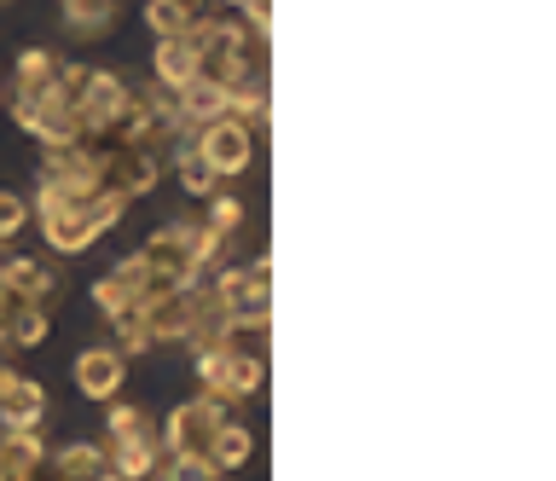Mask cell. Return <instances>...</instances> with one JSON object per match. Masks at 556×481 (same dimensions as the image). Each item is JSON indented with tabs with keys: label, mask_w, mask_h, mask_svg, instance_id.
<instances>
[{
	"label": "cell",
	"mask_w": 556,
	"mask_h": 481,
	"mask_svg": "<svg viewBox=\"0 0 556 481\" xmlns=\"http://www.w3.org/2000/svg\"><path fill=\"white\" fill-rule=\"evenodd\" d=\"M35 220H41V238L59 255H81V250H93L99 244V232L81 220V198H70V192H59L52 180H41V192H35Z\"/></svg>",
	"instance_id": "6da1fadb"
},
{
	"label": "cell",
	"mask_w": 556,
	"mask_h": 481,
	"mask_svg": "<svg viewBox=\"0 0 556 481\" xmlns=\"http://www.w3.org/2000/svg\"><path fill=\"white\" fill-rule=\"evenodd\" d=\"M226 418H238V406L232 401H208V394H198V401H186V406H174L168 412V423H163V453L168 458H191V453H208V435L226 423Z\"/></svg>",
	"instance_id": "7a4b0ae2"
},
{
	"label": "cell",
	"mask_w": 556,
	"mask_h": 481,
	"mask_svg": "<svg viewBox=\"0 0 556 481\" xmlns=\"http://www.w3.org/2000/svg\"><path fill=\"white\" fill-rule=\"evenodd\" d=\"M267 296H273V262L255 255L250 267H226L215 284H208V302L220 307L226 319H267Z\"/></svg>",
	"instance_id": "3957f363"
},
{
	"label": "cell",
	"mask_w": 556,
	"mask_h": 481,
	"mask_svg": "<svg viewBox=\"0 0 556 481\" xmlns=\"http://www.w3.org/2000/svg\"><path fill=\"white\" fill-rule=\"evenodd\" d=\"M198 157L215 168V180H238L243 168L255 163V128H250V123H232V116H220V123L198 128Z\"/></svg>",
	"instance_id": "277c9868"
},
{
	"label": "cell",
	"mask_w": 556,
	"mask_h": 481,
	"mask_svg": "<svg viewBox=\"0 0 556 481\" xmlns=\"http://www.w3.org/2000/svg\"><path fill=\"white\" fill-rule=\"evenodd\" d=\"M203 302H208V290H198V279H186V284H174L168 296L139 307V319L151 325V342H186V331L203 314Z\"/></svg>",
	"instance_id": "5b68a950"
},
{
	"label": "cell",
	"mask_w": 556,
	"mask_h": 481,
	"mask_svg": "<svg viewBox=\"0 0 556 481\" xmlns=\"http://www.w3.org/2000/svg\"><path fill=\"white\" fill-rule=\"evenodd\" d=\"M163 180V163L146 145H111L104 151V186H116L122 198H151Z\"/></svg>",
	"instance_id": "8992f818"
},
{
	"label": "cell",
	"mask_w": 556,
	"mask_h": 481,
	"mask_svg": "<svg viewBox=\"0 0 556 481\" xmlns=\"http://www.w3.org/2000/svg\"><path fill=\"white\" fill-rule=\"evenodd\" d=\"M122 383H128V354L122 349H81L76 354V389L87 401H116Z\"/></svg>",
	"instance_id": "52a82bcc"
},
{
	"label": "cell",
	"mask_w": 556,
	"mask_h": 481,
	"mask_svg": "<svg viewBox=\"0 0 556 481\" xmlns=\"http://www.w3.org/2000/svg\"><path fill=\"white\" fill-rule=\"evenodd\" d=\"M139 262L151 273H168V279H198V255H191V227H163L146 238V250H139Z\"/></svg>",
	"instance_id": "ba28073f"
},
{
	"label": "cell",
	"mask_w": 556,
	"mask_h": 481,
	"mask_svg": "<svg viewBox=\"0 0 556 481\" xmlns=\"http://www.w3.org/2000/svg\"><path fill=\"white\" fill-rule=\"evenodd\" d=\"M104 470H116L122 481H151L163 470V441L151 435V429H139V435H122L104 446Z\"/></svg>",
	"instance_id": "9c48e42d"
},
{
	"label": "cell",
	"mask_w": 556,
	"mask_h": 481,
	"mask_svg": "<svg viewBox=\"0 0 556 481\" xmlns=\"http://www.w3.org/2000/svg\"><path fill=\"white\" fill-rule=\"evenodd\" d=\"M139 279H146V262L128 255L122 267H111L104 279H93V307L104 319H122V314H139Z\"/></svg>",
	"instance_id": "30bf717a"
},
{
	"label": "cell",
	"mask_w": 556,
	"mask_h": 481,
	"mask_svg": "<svg viewBox=\"0 0 556 481\" xmlns=\"http://www.w3.org/2000/svg\"><path fill=\"white\" fill-rule=\"evenodd\" d=\"M47 464L41 429H0V481H29Z\"/></svg>",
	"instance_id": "8fae6325"
},
{
	"label": "cell",
	"mask_w": 556,
	"mask_h": 481,
	"mask_svg": "<svg viewBox=\"0 0 556 481\" xmlns=\"http://www.w3.org/2000/svg\"><path fill=\"white\" fill-rule=\"evenodd\" d=\"M151 81L168 93H180L186 81H198V47H191L186 36H168L151 47Z\"/></svg>",
	"instance_id": "7c38bea8"
},
{
	"label": "cell",
	"mask_w": 556,
	"mask_h": 481,
	"mask_svg": "<svg viewBox=\"0 0 556 481\" xmlns=\"http://www.w3.org/2000/svg\"><path fill=\"white\" fill-rule=\"evenodd\" d=\"M0 284H7L17 302H35V307H47V296L59 290V279H52L35 255H0Z\"/></svg>",
	"instance_id": "4fadbf2b"
},
{
	"label": "cell",
	"mask_w": 556,
	"mask_h": 481,
	"mask_svg": "<svg viewBox=\"0 0 556 481\" xmlns=\"http://www.w3.org/2000/svg\"><path fill=\"white\" fill-rule=\"evenodd\" d=\"M47 418V389L29 383V377H12L0 389V429H41Z\"/></svg>",
	"instance_id": "5bb4252c"
},
{
	"label": "cell",
	"mask_w": 556,
	"mask_h": 481,
	"mask_svg": "<svg viewBox=\"0 0 556 481\" xmlns=\"http://www.w3.org/2000/svg\"><path fill=\"white\" fill-rule=\"evenodd\" d=\"M59 71H64V59L52 53V47H24V53H17V64H12V93H7V99L47 93L52 81H59Z\"/></svg>",
	"instance_id": "9a60e30c"
},
{
	"label": "cell",
	"mask_w": 556,
	"mask_h": 481,
	"mask_svg": "<svg viewBox=\"0 0 556 481\" xmlns=\"http://www.w3.org/2000/svg\"><path fill=\"white\" fill-rule=\"evenodd\" d=\"M250 453H255V435H250L238 418H226L215 435H208V453H203V458L215 464L220 476H232V470H243V464H250Z\"/></svg>",
	"instance_id": "2e32d148"
},
{
	"label": "cell",
	"mask_w": 556,
	"mask_h": 481,
	"mask_svg": "<svg viewBox=\"0 0 556 481\" xmlns=\"http://www.w3.org/2000/svg\"><path fill=\"white\" fill-rule=\"evenodd\" d=\"M47 464L59 481H93L104 470V446L99 441H70V446H59V458L47 453Z\"/></svg>",
	"instance_id": "e0dca14e"
},
{
	"label": "cell",
	"mask_w": 556,
	"mask_h": 481,
	"mask_svg": "<svg viewBox=\"0 0 556 481\" xmlns=\"http://www.w3.org/2000/svg\"><path fill=\"white\" fill-rule=\"evenodd\" d=\"M174 175H180V192H186V198H215V192H220L215 168L198 157V145H191V140L180 145V157H174Z\"/></svg>",
	"instance_id": "ac0fdd59"
},
{
	"label": "cell",
	"mask_w": 556,
	"mask_h": 481,
	"mask_svg": "<svg viewBox=\"0 0 556 481\" xmlns=\"http://www.w3.org/2000/svg\"><path fill=\"white\" fill-rule=\"evenodd\" d=\"M122 210H128V198H122L116 186H93V192L81 198V220H87V227H93L99 238L122 220Z\"/></svg>",
	"instance_id": "d6986e66"
},
{
	"label": "cell",
	"mask_w": 556,
	"mask_h": 481,
	"mask_svg": "<svg viewBox=\"0 0 556 481\" xmlns=\"http://www.w3.org/2000/svg\"><path fill=\"white\" fill-rule=\"evenodd\" d=\"M59 12L76 36H99V29L116 18V0H59Z\"/></svg>",
	"instance_id": "ffe728a7"
},
{
	"label": "cell",
	"mask_w": 556,
	"mask_h": 481,
	"mask_svg": "<svg viewBox=\"0 0 556 481\" xmlns=\"http://www.w3.org/2000/svg\"><path fill=\"white\" fill-rule=\"evenodd\" d=\"M191 24H198V18H191V12H180L174 0H146V29H151L156 41H168V36H186Z\"/></svg>",
	"instance_id": "44dd1931"
},
{
	"label": "cell",
	"mask_w": 556,
	"mask_h": 481,
	"mask_svg": "<svg viewBox=\"0 0 556 481\" xmlns=\"http://www.w3.org/2000/svg\"><path fill=\"white\" fill-rule=\"evenodd\" d=\"M139 429H151L146 406H134V401H104V435H111V441L139 435Z\"/></svg>",
	"instance_id": "7402d4cb"
},
{
	"label": "cell",
	"mask_w": 556,
	"mask_h": 481,
	"mask_svg": "<svg viewBox=\"0 0 556 481\" xmlns=\"http://www.w3.org/2000/svg\"><path fill=\"white\" fill-rule=\"evenodd\" d=\"M7 331H12V349H41V342H47V307H35V302L17 307Z\"/></svg>",
	"instance_id": "603a6c76"
},
{
	"label": "cell",
	"mask_w": 556,
	"mask_h": 481,
	"mask_svg": "<svg viewBox=\"0 0 556 481\" xmlns=\"http://www.w3.org/2000/svg\"><path fill=\"white\" fill-rule=\"evenodd\" d=\"M156 476H163V481H220V470L203 453H191V458H168L163 453V470H156Z\"/></svg>",
	"instance_id": "cb8c5ba5"
},
{
	"label": "cell",
	"mask_w": 556,
	"mask_h": 481,
	"mask_svg": "<svg viewBox=\"0 0 556 481\" xmlns=\"http://www.w3.org/2000/svg\"><path fill=\"white\" fill-rule=\"evenodd\" d=\"M203 203H208V220H203L208 232L232 238V232L243 227V203H238V198H220V192H215V198H203Z\"/></svg>",
	"instance_id": "d4e9b609"
},
{
	"label": "cell",
	"mask_w": 556,
	"mask_h": 481,
	"mask_svg": "<svg viewBox=\"0 0 556 481\" xmlns=\"http://www.w3.org/2000/svg\"><path fill=\"white\" fill-rule=\"evenodd\" d=\"M111 325H116V337H122V354H146L151 349V325L139 319V314H122Z\"/></svg>",
	"instance_id": "484cf974"
},
{
	"label": "cell",
	"mask_w": 556,
	"mask_h": 481,
	"mask_svg": "<svg viewBox=\"0 0 556 481\" xmlns=\"http://www.w3.org/2000/svg\"><path fill=\"white\" fill-rule=\"evenodd\" d=\"M24 220H29V203L17 192H0V244H7L12 232H24Z\"/></svg>",
	"instance_id": "4316f807"
},
{
	"label": "cell",
	"mask_w": 556,
	"mask_h": 481,
	"mask_svg": "<svg viewBox=\"0 0 556 481\" xmlns=\"http://www.w3.org/2000/svg\"><path fill=\"white\" fill-rule=\"evenodd\" d=\"M243 7V18H250V36L267 41V29H273V0H238Z\"/></svg>",
	"instance_id": "83f0119b"
},
{
	"label": "cell",
	"mask_w": 556,
	"mask_h": 481,
	"mask_svg": "<svg viewBox=\"0 0 556 481\" xmlns=\"http://www.w3.org/2000/svg\"><path fill=\"white\" fill-rule=\"evenodd\" d=\"M174 7H180V12H191V18H203V7H208V0H174Z\"/></svg>",
	"instance_id": "f1b7e54d"
},
{
	"label": "cell",
	"mask_w": 556,
	"mask_h": 481,
	"mask_svg": "<svg viewBox=\"0 0 556 481\" xmlns=\"http://www.w3.org/2000/svg\"><path fill=\"white\" fill-rule=\"evenodd\" d=\"M12 377H17V371H12V359H7V349H0V389H7Z\"/></svg>",
	"instance_id": "f546056e"
},
{
	"label": "cell",
	"mask_w": 556,
	"mask_h": 481,
	"mask_svg": "<svg viewBox=\"0 0 556 481\" xmlns=\"http://www.w3.org/2000/svg\"><path fill=\"white\" fill-rule=\"evenodd\" d=\"M93 481H122V476H116V470H99V476H93Z\"/></svg>",
	"instance_id": "4dcf8cb0"
},
{
	"label": "cell",
	"mask_w": 556,
	"mask_h": 481,
	"mask_svg": "<svg viewBox=\"0 0 556 481\" xmlns=\"http://www.w3.org/2000/svg\"><path fill=\"white\" fill-rule=\"evenodd\" d=\"M0 250H7V244H0Z\"/></svg>",
	"instance_id": "1f68e13d"
},
{
	"label": "cell",
	"mask_w": 556,
	"mask_h": 481,
	"mask_svg": "<svg viewBox=\"0 0 556 481\" xmlns=\"http://www.w3.org/2000/svg\"><path fill=\"white\" fill-rule=\"evenodd\" d=\"M232 7H238V0H232Z\"/></svg>",
	"instance_id": "d6a6232c"
}]
</instances>
